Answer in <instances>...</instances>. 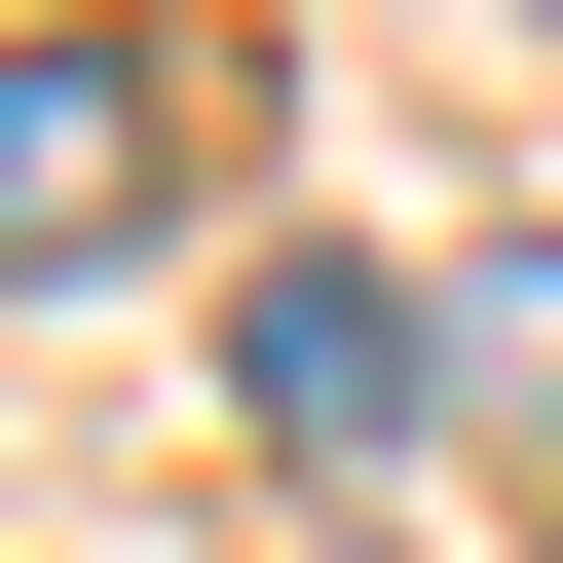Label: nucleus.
I'll list each match as a JSON object with an SVG mask.
<instances>
[{
  "instance_id": "f257e3e1",
  "label": "nucleus",
  "mask_w": 563,
  "mask_h": 563,
  "mask_svg": "<svg viewBox=\"0 0 563 563\" xmlns=\"http://www.w3.org/2000/svg\"><path fill=\"white\" fill-rule=\"evenodd\" d=\"M225 38H0V301H76V263H151L188 188H225Z\"/></svg>"
},
{
  "instance_id": "7ed1b4c3",
  "label": "nucleus",
  "mask_w": 563,
  "mask_h": 563,
  "mask_svg": "<svg viewBox=\"0 0 563 563\" xmlns=\"http://www.w3.org/2000/svg\"><path fill=\"white\" fill-rule=\"evenodd\" d=\"M488 376H526V413H563V301H488Z\"/></svg>"
},
{
  "instance_id": "f03ea898",
  "label": "nucleus",
  "mask_w": 563,
  "mask_h": 563,
  "mask_svg": "<svg viewBox=\"0 0 563 563\" xmlns=\"http://www.w3.org/2000/svg\"><path fill=\"white\" fill-rule=\"evenodd\" d=\"M413 376H451V301H376V263H263L225 301V413L263 451H413Z\"/></svg>"
},
{
  "instance_id": "20e7f679",
  "label": "nucleus",
  "mask_w": 563,
  "mask_h": 563,
  "mask_svg": "<svg viewBox=\"0 0 563 563\" xmlns=\"http://www.w3.org/2000/svg\"><path fill=\"white\" fill-rule=\"evenodd\" d=\"M526 38H563V0H526Z\"/></svg>"
}]
</instances>
